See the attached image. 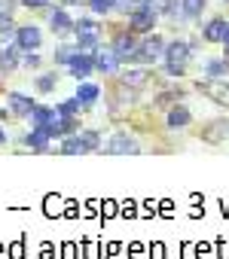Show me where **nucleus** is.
<instances>
[{
	"instance_id": "nucleus-1",
	"label": "nucleus",
	"mask_w": 229,
	"mask_h": 259,
	"mask_svg": "<svg viewBox=\"0 0 229 259\" xmlns=\"http://www.w3.org/2000/svg\"><path fill=\"white\" fill-rule=\"evenodd\" d=\"M162 49H165V40L162 37H147L144 43H138V49L132 52V58L129 61H141V64H156L159 58H162Z\"/></svg>"
},
{
	"instance_id": "nucleus-2",
	"label": "nucleus",
	"mask_w": 229,
	"mask_h": 259,
	"mask_svg": "<svg viewBox=\"0 0 229 259\" xmlns=\"http://www.w3.org/2000/svg\"><path fill=\"white\" fill-rule=\"evenodd\" d=\"M104 153H107V156H138V153H141V144H138L132 135H113V138L104 144Z\"/></svg>"
},
{
	"instance_id": "nucleus-3",
	"label": "nucleus",
	"mask_w": 229,
	"mask_h": 259,
	"mask_svg": "<svg viewBox=\"0 0 229 259\" xmlns=\"http://www.w3.org/2000/svg\"><path fill=\"white\" fill-rule=\"evenodd\" d=\"M199 138L205 144H226L229 141V119H211L208 125H202Z\"/></svg>"
},
{
	"instance_id": "nucleus-4",
	"label": "nucleus",
	"mask_w": 229,
	"mask_h": 259,
	"mask_svg": "<svg viewBox=\"0 0 229 259\" xmlns=\"http://www.w3.org/2000/svg\"><path fill=\"white\" fill-rule=\"evenodd\" d=\"M199 85V92H205L214 104H223V107H229V85L223 82V79H199L196 82Z\"/></svg>"
},
{
	"instance_id": "nucleus-5",
	"label": "nucleus",
	"mask_w": 229,
	"mask_h": 259,
	"mask_svg": "<svg viewBox=\"0 0 229 259\" xmlns=\"http://www.w3.org/2000/svg\"><path fill=\"white\" fill-rule=\"evenodd\" d=\"M40 43H43V34H40V28H34V25H25V28H19V31H16V46H19V49H25V52H34Z\"/></svg>"
},
{
	"instance_id": "nucleus-6",
	"label": "nucleus",
	"mask_w": 229,
	"mask_h": 259,
	"mask_svg": "<svg viewBox=\"0 0 229 259\" xmlns=\"http://www.w3.org/2000/svg\"><path fill=\"white\" fill-rule=\"evenodd\" d=\"M120 64H123V58L113 52V46H104V49L95 55V67H98L101 73H117V70H120Z\"/></svg>"
},
{
	"instance_id": "nucleus-7",
	"label": "nucleus",
	"mask_w": 229,
	"mask_h": 259,
	"mask_svg": "<svg viewBox=\"0 0 229 259\" xmlns=\"http://www.w3.org/2000/svg\"><path fill=\"white\" fill-rule=\"evenodd\" d=\"M129 22H132V31L144 34V31H150V28L156 25V13L138 4V10H135V13H129Z\"/></svg>"
},
{
	"instance_id": "nucleus-8",
	"label": "nucleus",
	"mask_w": 229,
	"mask_h": 259,
	"mask_svg": "<svg viewBox=\"0 0 229 259\" xmlns=\"http://www.w3.org/2000/svg\"><path fill=\"white\" fill-rule=\"evenodd\" d=\"M162 55H165V64H183V67H186V61H189L193 49H189V43L177 40V43L165 46V49H162Z\"/></svg>"
},
{
	"instance_id": "nucleus-9",
	"label": "nucleus",
	"mask_w": 229,
	"mask_h": 259,
	"mask_svg": "<svg viewBox=\"0 0 229 259\" xmlns=\"http://www.w3.org/2000/svg\"><path fill=\"white\" fill-rule=\"evenodd\" d=\"M67 67H70V76L86 79V76L95 70V58H92V55H80V52H73L70 61H67Z\"/></svg>"
},
{
	"instance_id": "nucleus-10",
	"label": "nucleus",
	"mask_w": 229,
	"mask_h": 259,
	"mask_svg": "<svg viewBox=\"0 0 229 259\" xmlns=\"http://www.w3.org/2000/svg\"><path fill=\"white\" fill-rule=\"evenodd\" d=\"M7 104H10V110H13L16 116H28L31 107H34V98H31V95H22V92H10V95H7Z\"/></svg>"
},
{
	"instance_id": "nucleus-11",
	"label": "nucleus",
	"mask_w": 229,
	"mask_h": 259,
	"mask_svg": "<svg viewBox=\"0 0 229 259\" xmlns=\"http://www.w3.org/2000/svg\"><path fill=\"white\" fill-rule=\"evenodd\" d=\"M165 122H168V128H186L189 122H193V113L177 101L171 110H168V116H165Z\"/></svg>"
},
{
	"instance_id": "nucleus-12",
	"label": "nucleus",
	"mask_w": 229,
	"mask_h": 259,
	"mask_svg": "<svg viewBox=\"0 0 229 259\" xmlns=\"http://www.w3.org/2000/svg\"><path fill=\"white\" fill-rule=\"evenodd\" d=\"M58 150H61L64 156H86V153H89V147L80 141V135H77V132H73V135H64Z\"/></svg>"
},
{
	"instance_id": "nucleus-13",
	"label": "nucleus",
	"mask_w": 229,
	"mask_h": 259,
	"mask_svg": "<svg viewBox=\"0 0 229 259\" xmlns=\"http://www.w3.org/2000/svg\"><path fill=\"white\" fill-rule=\"evenodd\" d=\"M135 49H138V40H135L132 34H120L117 40H113V52H117V55H120L123 61H129Z\"/></svg>"
},
{
	"instance_id": "nucleus-14",
	"label": "nucleus",
	"mask_w": 229,
	"mask_h": 259,
	"mask_svg": "<svg viewBox=\"0 0 229 259\" xmlns=\"http://www.w3.org/2000/svg\"><path fill=\"white\" fill-rule=\"evenodd\" d=\"M150 76H153V73H150L147 67H135V70H126V73H123V82H126L129 89H144V85L150 82Z\"/></svg>"
},
{
	"instance_id": "nucleus-15",
	"label": "nucleus",
	"mask_w": 229,
	"mask_h": 259,
	"mask_svg": "<svg viewBox=\"0 0 229 259\" xmlns=\"http://www.w3.org/2000/svg\"><path fill=\"white\" fill-rule=\"evenodd\" d=\"M49 141H52V138L43 132V128H34L28 138H22V144H28V147L37 150V153H46V150H49Z\"/></svg>"
},
{
	"instance_id": "nucleus-16",
	"label": "nucleus",
	"mask_w": 229,
	"mask_h": 259,
	"mask_svg": "<svg viewBox=\"0 0 229 259\" xmlns=\"http://www.w3.org/2000/svg\"><path fill=\"white\" fill-rule=\"evenodd\" d=\"M49 25H52V31H55L58 37H64V34H70V31H73V22H70V16H67L64 10H55V13H52V19H49Z\"/></svg>"
},
{
	"instance_id": "nucleus-17",
	"label": "nucleus",
	"mask_w": 229,
	"mask_h": 259,
	"mask_svg": "<svg viewBox=\"0 0 229 259\" xmlns=\"http://www.w3.org/2000/svg\"><path fill=\"white\" fill-rule=\"evenodd\" d=\"M19 67V46H7L0 52V73H13Z\"/></svg>"
},
{
	"instance_id": "nucleus-18",
	"label": "nucleus",
	"mask_w": 229,
	"mask_h": 259,
	"mask_svg": "<svg viewBox=\"0 0 229 259\" xmlns=\"http://www.w3.org/2000/svg\"><path fill=\"white\" fill-rule=\"evenodd\" d=\"M98 95H101V89H98V85H92V82H86V85H80V92H77L73 98L80 101V107H83V110H89V107L98 101Z\"/></svg>"
},
{
	"instance_id": "nucleus-19",
	"label": "nucleus",
	"mask_w": 229,
	"mask_h": 259,
	"mask_svg": "<svg viewBox=\"0 0 229 259\" xmlns=\"http://www.w3.org/2000/svg\"><path fill=\"white\" fill-rule=\"evenodd\" d=\"M28 116H31V125H34V128H43V125L55 116V110H52V107H40V104H34Z\"/></svg>"
},
{
	"instance_id": "nucleus-20",
	"label": "nucleus",
	"mask_w": 229,
	"mask_h": 259,
	"mask_svg": "<svg viewBox=\"0 0 229 259\" xmlns=\"http://www.w3.org/2000/svg\"><path fill=\"white\" fill-rule=\"evenodd\" d=\"M177 7H180L183 19H196V16H202V10H205V0H177Z\"/></svg>"
},
{
	"instance_id": "nucleus-21",
	"label": "nucleus",
	"mask_w": 229,
	"mask_h": 259,
	"mask_svg": "<svg viewBox=\"0 0 229 259\" xmlns=\"http://www.w3.org/2000/svg\"><path fill=\"white\" fill-rule=\"evenodd\" d=\"M223 28H226V22H223V19H211V22L205 25V40H208V43H220Z\"/></svg>"
},
{
	"instance_id": "nucleus-22",
	"label": "nucleus",
	"mask_w": 229,
	"mask_h": 259,
	"mask_svg": "<svg viewBox=\"0 0 229 259\" xmlns=\"http://www.w3.org/2000/svg\"><path fill=\"white\" fill-rule=\"evenodd\" d=\"M80 110H83V107H80V101H77V98H67V101H61V104L55 107V113H58V116H80Z\"/></svg>"
},
{
	"instance_id": "nucleus-23",
	"label": "nucleus",
	"mask_w": 229,
	"mask_h": 259,
	"mask_svg": "<svg viewBox=\"0 0 229 259\" xmlns=\"http://www.w3.org/2000/svg\"><path fill=\"white\" fill-rule=\"evenodd\" d=\"M77 135H80V141L89 147V153L101 150V135H98V132H77Z\"/></svg>"
},
{
	"instance_id": "nucleus-24",
	"label": "nucleus",
	"mask_w": 229,
	"mask_h": 259,
	"mask_svg": "<svg viewBox=\"0 0 229 259\" xmlns=\"http://www.w3.org/2000/svg\"><path fill=\"white\" fill-rule=\"evenodd\" d=\"M141 7H147V10H153L156 16H165L168 13V7H171V0H138Z\"/></svg>"
},
{
	"instance_id": "nucleus-25",
	"label": "nucleus",
	"mask_w": 229,
	"mask_h": 259,
	"mask_svg": "<svg viewBox=\"0 0 229 259\" xmlns=\"http://www.w3.org/2000/svg\"><path fill=\"white\" fill-rule=\"evenodd\" d=\"M229 73V64L226 61H208V76L211 79H223Z\"/></svg>"
},
{
	"instance_id": "nucleus-26",
	"label": "nucleus",
	"mask_w": 229,
	"mask_h": 259,
	"mask_svg": "<svg viewBox=\"0 0 229 259\" xmlns=\"http://www.w3.org/2000/svg\"><path fill=\"white\" fill-rule=\"evenodd\" d=\"M73 31H77V34H98L101 28H98V22H92V19H80V22H73Z\"/></svg>"
},
{
	"instance_id": "nucleus-27",
	"label": "nucleus",
	"mask_w": 229,
	"mask_h": 259,
	"mask_svg": "<svg viewBox=\"0 0 229 259\" xmlns=\"http://www.w3.org/2000/svg\"><path fill=\"white\" fill-rule=\"evenodd\" d=\"M177 101H183V92H180V89H177V92L171 89V92H162V98H156L153 104H156V107H165V104H177Z\"/></svg>"
},
{
	"instance_id": "nucleus-28",
	"label": "nucleus",
	"mask_w": 229,
	"mask_h": 259,
	"mask_svg": "<svg viewBox=\"0 0 229 259\" xmlns=\"http://www.w3.org/2000/svg\"><path fill=\"white\" fill-rule=\"evenodd\" d=\"M110 10H120V13H135V10H138V0H110Z\"/></svg>"
},
{
	"instance_id": "nucleus-29",
	"label": "nucleus",
	"mask_w": 229,
	"mask_h": 259,
	"mask_svg": "<svg viewBox=\"0 0 229 259\" xmlns=\"http://www.w3.org/2000/svg\"><path fill=\"white\" fill-rule=\"evenodd\" d=\"M80 37V49H95L98 46V34H77Z\"/></svg>"
},
{
	"instance_id": "nucleus-30",
	"label": "nucleus",
	"mask_w": 229,
	"mask_h": 259,
	"mask_svg": "<svg viewBox=\"0 0 229 259\" xmlns=\"http://www.w3.org/2000/svg\"><path fill=\"white\" fill-rule=\"evenodd\" d=\"M70 55H73V49H70V46H61V49L55 52V64H67Z\"/></svg>"
},
{
	"instance_id": "nucleus-31",
	"label": "nucleus",
	"mask_w": 229,
	"mask_h": 259,
	"mask_svg": "<svg viewBox=\"0 0 229 259\" xmlns=\"http://www.w3.org/2000/svg\"><path fill=\"white\" fill-rule=\"evenodd\" d=\"M37 89H40V92H52V89H55V76H40V79H37Z\"/></svg>"
},
{
	"instance_id": "nucleus-32",
	"label": "nucleus",
	"mask_w": 229,
	"mask_h": 259,
	"mask_svg": "<svg viewBox=\"0 0 229 259\" xmlns=\"http://www.w3.org/2000/svg\"><path fill=\"white\" fill-rule=\"evenodd\" d=\"M95 13H110V0H89Z\"/></svg>"
},
{
	"instance_id": "nucleus-33",
	"label": "nucleus",
	"mask_w": 229,
	"mask_h": 259,
	"mask_svg": "<svg viewBox=\"0 0 229 259\" xmlns=\"http://www.w3.org/2000/svg\"><path fill=\"white\" fill-rule=\"evenodd\" d=\"M0 34H13V19L0 13Z\"/></svg>"
},
{
	"instance_id": "nucleus-34",
	"label": "nucleus",
	"mask_w": 229,
	"mask_h": 259,
	"mask_svg": "<svg viewBox=\"0 0 229 259\" xmlns=\"http://www.w3.org/2000/svg\"><path fill=\"white\" fill-rule=\"evenodd\" d=\"M165 73H168V76H183L186 67H183V64H165Z\"/></svg>"
},
{
	"instance_id": "nucleus-35",
	"label": "nucleus",
	"mask_w": 229,
	"mask_h": 259,
	"mask_svg": "<svg viewBox=\"0 0 229 259\" xmlns=\"http://www.w3.org/2000/svg\"><path fill=\"white\" fill-rule=\"evenodd\" d=\"M13 7H16V0H0V13H4V16H10Z\"/></svg>"
},
{
	"instance_id": "nucleus-36",
	"label": "nucleus",
	"mask_w": 229,
	"mask_h": 259,
	"mask_svg": "<svg viewBox=\"0 0 229 259\" xmlns=\"http://www.w3.org/2000/svg\"><path fill=\"white\" fill-rule=\"evenodd\" d=\"M25 67H40V55H25Z\"/></svg>"
},
{
	"instance_id": "nucleus-37",
	"label": "nucleus",
	"mask_w": 229,
	"mask_h": 259,
	"mask_svg": "<svg viewBox=\"0 0 229 259\" xmlns=\"http://www.w3.org/2000/svg\"><path fill=\"white\" fill-rule=\"evenodd\" d=\"M22 4H25V7H34V10H37V7H46L49 0H22Z\"/></svg>"
},
{
	"instance_id": "nucleus-38",
	"label": "nucleus",
	"mask_w": 229,
	"mask_h": 259,
	"mask_svg": "<svg viewBox=\"0 0 229 259\" xmlns=\"http://www.w3.org/2000/svg\"><path fill=\"white\" fill-rule=\"evenodd\" d=\"M135 210H138V204H135V201H129V204L123 207V213H126V217H135Z\"/></svg>"
},
{
	"instance_id": "nucleus-39",
	"label": "nucleus",
	"mask_w": 229,
	"mask_h": 259,
	"mask_svg": "<svg viewBox=\"0 0 229 259\" xmlns=\"http://www.w3.org/2000/svg\"><path fill=\"white\" fill-rule=\"evenodd\" d=\"M13 256H16V259H22V256H25V247H22V244H16V247H13Z\"/></svg>"
},
{
	"instance_id": "nucleus-40",
	"label": "nucleus",
	"mask_w": 229,
	"mask_h": 259,
	"mask_svg": "<svg viewBox=\"0 0 229 259\" xmlns=\"http://www.w3.org/2000/svg\"><path fill=\"white\" fill-rule=\"evenodd\" d=\"M220 43H226V49H229V22H226V28H223V37H220Z\"/></svg>"
},
{
	"instance_id": "nucleus-41",
	"label": "nucleus",
	"mask_w": 229,
	"mask_h": 259,
	"mask_svg": "<svg viewBox=\"0 0 229 259\" xmlns=\"http://www.w3.org/2000/svg\"><path fill=\"white\" fill-rule=\"evenodd\" d=\"M7 144V132H4V128H0V147H4Z\"/></svg>"
},
{
	"instance_id": "nucleus-42",
	"label": "nucleus",
	"mask_w": 229,
	"mask_h": 259,
	"mask_svg": "<svg viewBox=\"0 0 229 259\" xmlns=\"http://www.w3.org/2000/svg\"><path fill=\"white\" fill-rule=\"evenodd\" d=\"M0 119H7V110H0Z\"/></svg>"
},
{
	"instance_id": "nucleus-43",
	"label": "nucleus",
	"mask_w": 229,
	"mask_h": 259,
	"mask_svg": "<svg viewBox=\"0 0 229 259\" xmlns=\"http://www.w3.org/2000/svg\"><path fill=\"white\" fill-rule=\"evenodd\" d=\"M223 61H226V64H229V49H226V58H223Z\"/></svg>"
}]
</instances>
